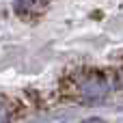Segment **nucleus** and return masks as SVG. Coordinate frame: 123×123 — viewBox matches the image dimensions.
<instances>
[{
  "label": "nucleus",
  "mask_w": 123,
  "mask_h": 123,
  "mask_svg": "<svg viewBox=\"0 0 123 123\" xmlns=\"http://www.w3.org/2000/svg\"><path fill=\"white\" fill-rule=\"evenodd\" d=\"M11 121V112H9V104L0 102V123H9Z\"/></svg>",
  "instance_id": "obj_1"
},
{
  "label": "nucleus",
  "mask_w": 123,
  "mask_h": 123,
  "mask_svg": "<svg viewBox=\"0 0 123 123\" xmlns=\"http://www.w3.org/2000/svg\"><path fill=\"white\" fill-rule=\"evenodd\" d=\"M82 123H106V121H102V119H97V117H93V119H86V121H82Z\"/></svg>",
  "instance_id": "obj_2"
}]
</instances>
